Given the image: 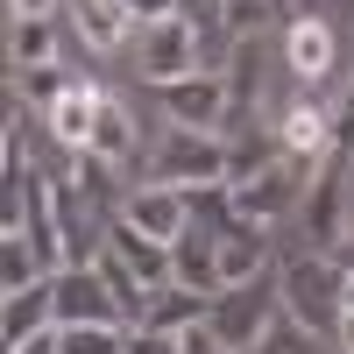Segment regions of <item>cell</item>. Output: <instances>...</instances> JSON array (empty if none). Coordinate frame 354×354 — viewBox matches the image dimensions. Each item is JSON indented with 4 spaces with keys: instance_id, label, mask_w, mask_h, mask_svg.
<instances>
[{
    "instance_id": "6da1fadb",
    "label": "cell",
    "mask_w": 354,
    "mask_h": 354,
    "mask_svg": "<svg viewBox=\"0 0 354 354\" xmlns=\"http://www.w3.org/2000/svg\"><path fill=\"white\" fill-rule=\"evenodd\" d=\"M277 283H283V312L298 319L312 340L340 333V319H347V270H340L333 255L312 248V255H298V262H283Z\"/></svg>"
},
{
    "instance_id": "7a4b0ae2",
    "label": "cell",
    "mask_w": 354,
    "mask_h": 354,
    "mask_svg": "<svg viewBox=\"0 0 354 354\" xmlns=\"http://www.w3.org/2000/svg\"><path fill=\"white\" fill-rule=\"evenodd\" d=\"M277 319H283V283H277V270H270V277H255V283H227L220 298H213V312H205V326H213L220 347L255 354L262 333H270Z\"/></svg>"
},
{
    "instance_id": "3957f363",
    "label": "cell",
    "mask_w": 354,
    "mask_h": 354,
    "mask_svg": "<svg viewBox=\"0 0 354 354\" xmlns=\"http://www.w3.org/2000/svg\"><path fill=\"white\" fill-rule=\"evenodd\" d=\"M142 185H170V192H205L227 185V135H198V128H170L149 149V177Z\"/></svg>"
},
{
    "instance_id": "277c9868",
    "label": "cell",
    "mask_w": 354,
    "mask_h": 354,
    "mask_svg": "<svg viewBox=\"0 0 354 354\" xmlns=\"http://www.w3.org/2000/svg\"><path fill=\"white\" fill-rule=\"evenodd\" d=\"M305 185H312V170H298L290 156H270V163H262L255 177L227 185V205H234V220L277 227L283 213H305Z\"/></svg>"
},
{
    "instance_id": "5b68a950",
    "label": "cell",
    "mask_w": 354,
    "mask_h": 354,
    "mask_svg": "<svg viewBox=\"0 0 354 354\" xmlns=\"http://www.w3.org/2000/svg\"><path fill=\"white\" fill-rule=\"evenodd\" d=\"M354 163L347 156H326L312 170V185H305V234H312V248L319 255H340L354 234H347V198H354Z\"/></svg>"
},
{
    "instance_id": "8992f818",
    "label": "cell",
    "mask_w": 354,
    "mask_h": 354,
    "mask_svg": "<svg viewBox=\"0 0 354 354\" xmlns=\"http://www.w3.org/2000/svg\"><path fill=\"white\" fill-rule=\"evenodd\" d=\"M277 149L298 170H319L333 156V106L305 85H290V100H277Z\"/></svg>"
},
{
    "instance_id": "52a82bcc",
    "label": "cell",
    "mask_w": 354,
    "mask_h": 354,
    "mask_svg": "<svg viewBox=\"0 0 354 354\" xmlns=\"http://www.w3.org/2000/svg\"><path fill=\"white\" fill-rule=\"evenodd\" d=\"M50 305H57V326H128V312L106 290L100 262H64L50 277Z\"/></svg>"
},
{
    "instance_id": "ba28073f",
    "label": "cell",
    "mask_w": 354,
    "mask_h": 354,
    "mask_svg": "<svg viewBox=\"0 0 354 354\" xmlns=\"http://www.w3.org/2000/svg\"><path fill=\"white\" fill-rule=\"evenodd\" d=\"M198 71V28L185 21V15H163V21H149L135 36V78L142 85H177V78H192Z\"/></svg>"
},
{
    "instance_id": "9c48e42d",
    "label": "cell",
    "mask_w": 354,
    "mask_h": 354,
    "mask_svg": "<svg viewBox=\"0 0 354 354\" xmlns=\"http://www.w3.org/2000/svg\"><path fill=\"white\" fill-rule=\"evenodd\" d=\"M163 113H170V128L227 135V71H192V78L163 85Z\"/></svg>"
},
{
    "instance_id": "30bf717a",
    "label": "cell",
    "mask_w": 354,
    "mask_h": 354,
    "mask_svg": "<svg viewBox=\"0 0 354 354\" xmlns=\"http://www.w3.org/2000/svg\"><path fill=\"white\" fill-rule=\"evenodd\" d=\"M283 71H290V85H305V93H319V85L333 78V28L319 15H283Z\"/></svg>"
},
{
    "instance_id": "8fae6325",
    "label": "cell",
    "mask_w": 354,
    "mask_h": 354,
    "mask_svg": "<svg viewBox=\"0 0 354 354\" xmlns=\"http://www.w3.org/2000/svg\"><path fill=\"white\" fill-rule=\"evenodd\" d=\"M277 270V248H270V227L255 220H227L220 227V290L227 283H255Z\"/></svg>"
},
{
    "instance_id": "7c38bea8",
    "label": "cell",
    "mask_w": 354,
    "mask_h": 354,
    "mask_svg": "<svg viewBox=\"0 0 354 354\" xmlns=\"http://www.w3.org/2000/svg\"><path fill=\"white\" fill-rule=\"evenodd\" d=\"M121 220L142 227L149 241H177V234L192 227V192H170V185H135L128 205H121Z\"/></svg>"
},
{
    "instance_id": "4fadbf2b",
    "label": "cell",
    "mask_w": 354,
    "mask_h": 354,
    "mask_svg": "<svg viewBox=\"0 0 354 354\" xmlns=\"http://www.w3.org/2000/svg\"><path fill=\"white\" fill-rule=\"evenodd\" d=\"M106 248L128 262V270L149 283V290H163V283H177V262H170V241H149L142 227H128L121 213H113V227H106Z\"/></svg>"
},
{
    "instance_id": "5bb4252c",
    "label": "cell",
    "mask_w": 354,
    "mask_h": 354,
    "mask_svg": "<svg viewBox=\"0 0 354 354\" xmlns=\"http://www.w3.org/2000/svg\"><path fill=\"white\" fill-rule=\"evenodd\" d=\"M100 100H106L100 85H93V78H78L71 93H64V100H57V106L43 113V128H50V142H57V149H71V156H78L85 142H93V121H100Z\"/></svg>"
},
{
    "instance_id": "9a60e30c",
    "label": "cell",
    "mask_w": 354,
    "mask_h": 354,
    "mask_svg": "<svg viewBox=\"0 0 354 354\" xmlns=\"http://www.w3.org/2000/svg\"><path fill=\"white\" fill-rule=\"evenodd\" d=\"M205 312H213V298L205 290H192V283H163V290H149V312H142V333H192V326H205Z\"/></svg>"
},
{
    "instance_id": "2e32d148",
    "label": "cell",
    "mask_w": 354,
    "mask_h": 354,
    "mask_svg": "<svg viewBox=\"0 0 354 354\" xmlns=\"http://www.w3.org/2000/svg\"><path fill=\"white\" fill-rule=\"evenodd\" d=\"M71 21H78L85 50H128L142 36V21L121 8V0H71Z\"/></svg>"
},
{
    "instance_id": "e0dca14e",
    "label": "cell",
    "mask_w": 354,
    "mask_h": 354,
    "mask_svg": "<svg viewBox=\"0 0 354 354\" xmlns=\"http://www.w3.org/2000/svg\"><path fill=\"white\" fill-rule=\"evenodd\" d=\"M170 262H177V283H192V290H205V298H220V234L185 227V234L170 241Z\"/></svg>"
},
{
    "instance_id": "ac0fdd59",
    "label": "cell",
    "mask_w": 354,
    "mask_h": 354,
    "mask_svg": "<svg viewBox=\"0 0 354 354\" xmlns=\"http://www.w3.org/2000/svg\"><path fill=\"white\" fill-rule=\"evenodd\" d=\"M43 326H57V305H50V277H43V283H28V290H8V298H0V340H8V347L36 340Z\"/></svg>"
},
{
    "instance_id": "d6986e66",
    "label": "cell",
    "mask_w": 354,
    "mask_h": 354,
    "mask_svg": "<svg viewBox=\"0 0 354 354\" xmlns=\"http://www.w3.org/2000/svg\"><path fill=\"white\" fill-rule=\"evenodd\" d=\"M8 57H15V71L57 64V21L50 15H8Z\"/></svg>"
},
{
    "instance_id": "ffe728a7",
    "label": "cell",
    "mask_w": 354,
    "mask_h": 354,
    "mask_svg": "<svg viewBox=\"0 0 354 354\" xmlns=\"http://www.w3.org/2000/svg\"><path fill=\"white\" fill-rule=\"evenodd\" d=\"M71 185L93 198V205H106V213H121V205H128V192H121V163H106V156H93V149L71 156Z\"/></svg>"
},
{
    "instance_id": "44dd1931",
    "label": "cell",
    "mask_w": 354,
    "mask_h": 354,
    "mask_svg": "<svg viewBox=\"0 0 354 354\" xmlns=\"http://www.w3.org/2000/svg\"><path fill=\"white\" fill-rule=\"evenodd\" d=\"M135 113L121 106V100H100V121H93V142H85V149L93 156H106V163H128L135 156Z\"/></svg>"
},
{
    "instance_id": "7402d4cb",
    "label": "cell",
    "mask_w": 354,
    "mask_h": 354,
    "mask_svg": "<svg viewBox=\"0 0 354 354\" xmlns=\"http://www.w3.org/2000/svg\"><path fill=\"white\" fill-rule=\"evenodd\" d=\"M43 255L28 248V234H0V290H28V283H43Z\"/></svg>"
},
{
    "instance_id": "603a6c76",
    "label": "cell",
    "mask_w": 354,
    "mask_h": 354,
    "mask_svg": "<svg viewBox=\"0 0 354 354\" xmlns=\"http://www.w3.org/2000/svg\"><path fill=\"white\" fill-rule=\"evenodd\" d=\"M100 277H106V290H113V298H121V312H128V326H142V312H149V283H142L135 270H128V262L121 255H100Z\"/></svg>"
},
{
    "instance_id": "cb8c5ba5",
    "label": "cell",
    "mask_w": 354,
    "mask_h": 354,
    "mask_svg": "<svg viewBox=\"0 0 354 354\" xmlns=\"http://www.w3.org/2000/svg\"><path fill=\"white\" fill-rule=\"evenodd\" d=\"M71 85H78V71H64V64H36V71H21V93H15V100H28L36 113H50L57 100L71 93Z\"/></svg>"
},
{
    "instance_id": "d4e9b609",
    "label": "cell",
    "mask_w": 354,
    "mask_h": 354,
    "mask_svg": "<svg viewBox=\"0 0 354 354\" xmlns=\"http://www.w3.org/2000/svg\"><path fill=\"white\" fill-rule=\"evenodd\" d=\"M64 333V354H128L135 326H57Z\"/></svg>"
},
{
    "instance_id": "484cf974",
    "label": "cell",
    "mask_w": 354,
    "mask_h": 354,
    "mask_svg": "<svg viewBox=\"0 0 354 354\" xmlns=\"http://www.w3.org/2000/svg\"><path fill=\"white\" fill-rule=\"evenodd\" d=\"M312 347H319V340H312V333L298 326V319H290V312H283V319H277V326H270V333H262V347H255V354H312Z\"/></svg>"
},
{
    "instance_id": "4316f807",
    "label": "cell",
    "mask_w": 354,
    "mask_h": 354,
    "mask_svg": "<svg viewBox=\"0 0 354 354\" xmlns=\"http://www.w3.org/2000/svg\"><path fill=\"white\" fill-rule=\"evenodd\" d=\"M177 347H185V354H234V347H220V340H213V326H192V333H177Z\"/></svg>"
},
{
    "instance_id": "83f0119b",
    "label": "cell",
    "mask_w": 354,
    "mask_h": 354,
    "mask_svg": "<svg viewBox=\"0 0 354 354\" xmlns=\"http://www.w3.org/2000/svg\"><path fill=\"white\" fill-rule=\"evenodd\" d=\"M121 8L142 21V28H149V21H163V15H177V0H121Z\"/></svg>"
},
{
    "instance_id": "f1b7e54d",
    "label": "cell",
    "mask_w": 354,
    "mask_h": 354,
    "mask_svg": "<svg viewBox=\"0 0 354 354\" xmlns=\"http://www.w3.org/2000/svg\"><path fill=\"white\" fill-rule=\"evenodd\" d=\"M8 354H64V333H57V326H43L36 340H21V347H8Z\"/></svg>"
},
{
    "instance_id": "f546056e",
    "label": "cell",
    "mask_w": 354,
    "mask_h": 354,
    "mask_svg": "<svg viewBox=\"0 0 354 354\" xmlns=\"http://www.w3.org/2000/svg\"><path fill=\"white\" fill-rule=\"evenodd\" d=\"M128 354H185V347H177L170 333H142V326H135V347H128Z\"/></svg>"
},
{
    "instance_id": "4dcf8cb0",
    "label": "cell",
    "mask_w": 354,
    "mask_h": 354,
    "mask_svg": "<svg viewBox=\"0 0 354 354\" xmlns=\"http://www.w3.org/2000/svg\"><path fill=\"white\" fill-rule=\"evenodd\" d=\"M57 0H8V15H50Z\"/></svg>"
},
{
    "instance_id": "1f68e13d",
    "label": "cell",
    "mask_w": 354,
    "mask_h": 354,
    "mask_svg": "<svg viewBox=\"0 0 354 354\" xmlns=\"http://www.w3.org/2000/svg\"><path fill=\"white\" fill-rule=\"evenodd\" d=\"M333 340H340V354H354V312L340 319V333H333Z\"/></svg>"
},
{
    "instance_id": "d6a6232c",
    "label": "cell",
    "mask_w": 354,
    "mask_h": 354,
    "mask_svg": "<svg viewBox=\"0 0 354 354\" xmlns=\"http://www.w3.org/2000/svg\"><path fill=\"white\" fill-rule=\"evenodd\" d=\"M347 312H354V277H347Z\"/></svg>"
},
{
    "instance_id": "836d02e7",
    "label": "cell",
    "mask_w": 354,
    "mask_h": 354,
    "mask_svg": "<svg viewBox=\"0 0 354 354\" xmlns=\"http://www.w3.org/2000/svg\"><path fill=\"white\" fill-rule=\"evenodd\" d=\"M277 8H290V0H277Z\"/></svg>"
}]
</instances>
